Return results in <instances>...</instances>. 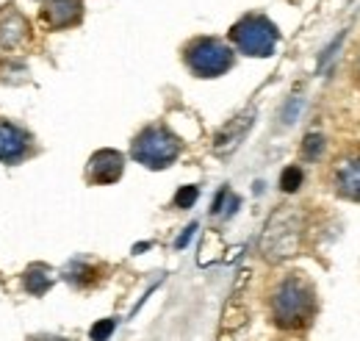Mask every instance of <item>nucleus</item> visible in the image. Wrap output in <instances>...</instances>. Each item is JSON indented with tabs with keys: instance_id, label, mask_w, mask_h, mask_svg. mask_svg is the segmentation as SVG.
<instances>
[{
	"instance_id": "obj_1",
	"label": "nucleus",
	"mask_w": 360,
	"mask_h": 341,
	"mask_svg": "<svg viewBox=\"0 0 360 341\" xmlns=\"http://www.w3.org/2000/svg\"><path fill=\"white\" fill-rule=\"evenodd\" d=\"M314 314V289L300 275H288L271 292V316H274L277 328H283V330H302V328L311 325Z\"/></svg>"
},
{
	"instance_id": "obj_2",
	"label": "nucleus",
	"mask_w": 360,
	"mask_h": 341,
	"mask_svg": "<svg viewBox=\"0 0 360 341\" xmlns=\"http://www.w3.org/2000/svg\"><path fill=\"white\" fill-rule=\"evenodd\" d=\"M300 239H302V216H300V211L280 209L269 219L266 230H264L261 250L269 261H283V258L297 256Z\"/></svg>"
},
{
	"instance_id": "obj_3",
	"label": "nucleus",
	"mask_w": 360,
	"mask_h": 341,
	"mask_svg": "<svg viewBox=\"0 0 360 341\" xmlns=\"http://www.w3.org/2000/svg\"><path fill=\"white\" fill-rule=\"evenodd\" d=\"M131 156L150 170H164L180 156V142L164 125H150L134 139Z\"/></svg>"
},
{
	"instance_id": "obj_4",
	"label": "nucleus",
	"mask_w": 360,
	"mask_h": 341,
	"mask_svg": "<svg viewBox=\"0 0 360 341\" xmlns=\"http://www.w3.org/2000/svg\"><path fill=\"white\" fill-rule=\"evenodd\" d=\"M230 39H233V44H236L244 56L266 58V56L274 53L280 34H277V28L271 25L266 17H261V14H247V17H241V20L233 25Z\"/></svg>"
},
{
	"instance_id": "obj_5",
	"label": "nucleus",
	"mask_w": 360,
	"mask_h": 341,
	"mask_svg": "<svg viewBox=\"0 0 360 341\" xmlns=\"http://www.w3.org/2000/svg\"><path fill=\"white\" fill-rule=\"evenodd\" d=\"M186 64L197 78H219L233 67V50L219 39L200 37L186 47Z\"/></svg>"
},
{
	"instance_id": "obj_6",
	"label": "nucleus",
	"mask_w": 360,
	"mask_h": 341,
	"mask_svg": "<svg viewBox=\"0 0 360 341\" xmlns=\"http://www.w3.org/2000/svg\"><path fill=\"white\" fill-rule=\"evenodd\" d=\"M28 34H31V25L20 14V8L14 3L3 6L0 8V47L14 50V47H20V44L28 39Z\"/></svg>"
},
{
	"instance_id": "obj_7",
	"label": "nucleus",
	"mask_w": 360,
	"mask_h": 341,
	"mask_svg": "<svg viewBox=\"0 0 360 341\" xmlns=\"http://www.w3.org/2000/svg\"><path fill=\"white\" fill-rule=\"evenodd\" d=\"M28 150H31L28 133L20 125L8 123V120H0V161L3 164H17L28 156Z\"/></svg>"
},
{
	"instance_id": "obj_8",
	"label": "nucleus",
	"mask_w": 360,
	"mask_h": 341,
	"mask_svg": "<svg viewBox=\"0 0 360 341\" xmlns=\"http://www.w3.org/2000/svg\"><path fill=\"white\" fill-rule=\"evenodd\" d=\"M122 170H125V159L122 153L117 150H97L89 159V167H86V178L91 183H114L122 178Z\"/></svg>"
},
{
	"instance_id": "obj_9",
	"label": "nucleus",
	"mask_w": 360,
	"mask_h": 341,
	"mask_svg": "<svg viewBox=\"0 0 360 341\" xmlns=\"http://www.w3.org/2000/svg\"><path fill=\"white\" fill-rule=\"evenodd\" d=\"M84 17V0H50L42 11V20L53 31L72 28Z\"/></svg>"
},
{
	"instance_id": "obj_10",
	"label": "nucleus",
	"mask_w": 360,
	"mask_h": 341,
	"mask_svg": "<svg viewBox=\"0 0 360 341\" xmlns=\"http://www.w3.org/2000/svg\"><path fill=\"white\" fill-rule=\"evenodd\" d=\"M335 186L341 197L360 203V156H349L335 164Z\"/></svg>"
},
{
	"instance_id": "obj_11",
	"label": "nucleus",
	"mask_w": 360,
	"mask_h": 341,
	"mask_svg": "<svg viewBox=\"0 0 360 341\" xmlns=\"http://www.w3.org/2000/svg\"><path fill=\"white\" fill-rule=\"evenodd\" d=\"M53 280H56V272L45 266V264H34L28 272H25V289L34 294V297H42L47 289L53 286Z\"/></svg>"
},
{
	"instance_id": "obj_12",
	"label": "nucleus",
	"mask_w": 360,
	"mask_h": 341,
	"mask_svg": "<svg viewBox=\"0 0 360 341\" xmlns=\"http://www.w3.org/2000/svg\"><path fill=\"white\" fill-rule=\"evenodd\" d=\"M250 123H252V111H250V114H244V117H236L225 130H219V136H217V150H227V147H233V144L244 136V130L250 128Z\"/></svg>"
},
{
	"instance_id": "obj_13",
	"label": "nucleus",
	"mask_w": 360,
	"mask_h": 341,
	"mask_svg": "<svg viewBox=\"0 0 360 341\" xmlns=\"http://www.w3.org/2000/svg\"><path fill=\"white\" fill-rule=\"evenodd\" d=\"M94 269L86 266L84 261H72L70 266H67V272H64V278L70 280V283H75V286H84V283H91L94 280Z\"/></svg>"
},
{
	"instance_id": "obj_14",
	"label": "nucleus",
	"mask_w": 360,
	"mask_h": 341,
	"mask_svg": "<svg viewBox=\"0 0 360 341\" xmlns=\"http://www.w3.org/2000/svg\"><path fill=\"white\" fill-rule=\"evenodd\" d=\"M302 183V170L300 167H288V170L280 175V189L283 192H297Z\"/></svg>"
},
{
	"instance_id": "obj_15",
	"label": "nucleus",
	"mask_w": 360,
	"mask_h": 341,
	"mask_svg": "<svg viewBox=\"0 0 360 341\" xmlns=\"http://www.w3.org/2000/svg\"><path fill=\"white\" fill-rule=\"evenodd\" d=\"M321 147H324V136H321V133H311V136L305 139V144H302V156H305L308 161H314V159H319Z\"/></svg>"
},
{
	"instance_id": "obj_16",
	"label": "nucleus",
	"mask_w": 360,
	"mask_h": 341,
	"mask_svg": "<svg viewBox=\"0 0 360 341\" xmlns=\"http://www.w3.org/2000/svg\"><path fill=\"white\" fill-rule=\"evenodd\" d=\"M114 328H117L114 319H100L97 325H91V330H89L91 341H108V336L114 333Z\"/></svg>"
},
{
	"instance_id": "obj_17",
	"label": "nucleus",
	"mask_w": 360,
	"mask_h": 341,
	"mask_svg": "<svg viewBox=\"0 0 360 341\" xmlns=\"http://www.w3.org/2000/svg\"><path fill=\"white\" fill-rule=\"evenodd\" d=\"M197 186H183L178 194H175V206L178 209H191L194 206V200H197Z\"/></svg>"
},
{
	"instance_id": "obj_18",
	"label": "nucleus",
	"mask_w": 360,
	"mask_h": 341,
	"mask_svg": "<svg viewBox=\"0 0 360 341\" xmlns=\"http://www.w3.org/2000/svg\"><path fill=\"white\" fill-rule=\"evenodd\" d=\"M300 106H302V100H297V97L288 103V108L283 111V120H285V125H291V123L297 120V114H300Z\"/></svg>"
},
{
	"instance_id": "obj_19",
	"label": "nucleus",
	"mask_w": 360,
	"mask_h": 341,
	"mask_svg": "<svg viewBox=\"0 0 360 341\" xmlns=\"http://www.w3.org/2000/svg\"><path fill=\"white\" fill-rule=\"evenodd\" d=\"M194 230H197V225H188V228H186V233H183V236L178 239V250H183V247L188 244V239L194 236Z\"/></svg>"
},
{
	"instance_id": "obj_20",
	"label": "nucleus",
	"mask_w": 360,
	"mask_h": 341,
	"mask_svg": "<svg viewBox=\"0 0 360 341\" xmlns=\"http://www.w3.org/2000/svg\"><path fill=\"white\" fill-rule=\"evenodd\" d=\"M34 341H67V339H34Z\"/></svg>"
}]
</instances>
